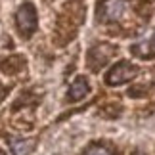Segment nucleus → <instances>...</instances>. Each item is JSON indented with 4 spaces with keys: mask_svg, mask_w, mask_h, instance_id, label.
Listing matches in <instances>:
<instances>
[{
    "mask_svg": "<svg viewBox=\"0 0 155 155\" xmlns=\"http://www.w3.org/2000/svg\"><path fill=\"white\" fill-rule=\"evenodd\" d=\"M86 94H88V82L82 79V77L75 79L71 88H69V100L71 102H79V100H82Z\"/></svg>",
    "mask_w": 155,
    "mask_h": 155,
    "instance_id": "39448f33",
    "label": "nucleus"
},
{
    "mask_svg": "<svg viewBox=\"0 0 155 155\" xmlns=\"http://www.w3.org/2000/svg\"><path fill=\"white\" fill-rule=\"evenodd\" d=\"M84 155H113V153L107 150V147H104V146H92Z\"/></svg>",
    "mask_w": 155,
    "mask_h": 155,
    "instance_id": "0eeeda50",
    "label": "nucleus"
},
{
    "mask_svg": "<svg viewBox=\"0 0 155 155\" xmlns=\"http://www.w3.org/2000/svg\"><path fill=\"white\" fill-rule=\"evenodd\" d=\"M31 147H33L31 140H12V151L15 155H27Z\"/></svg>",
    "mask_w": 155,
    "mask_h": 155,
    "instance_id": "423d86ee",
    "label": "nucleus"
},
{
    "mask_svg": "<svg viewBox=\"0 0 155 155\" xmlns=\"http://www.w3.org/2000/svg\"><path fill=\"white\" fill-rule=\"evenodd\" d=\"M17 27L23 37H31L38 27V17H37V10L31 2H25L17 10Z\"/></svg>",
    "mask_w": 155,
    "mask_h": 155,
    "instance_id": "f03ea898",
    "label": "nucleus"
},
{
    "mask_svg": "<svg viewBox=\"0 0 155 155\" xmlns=\"http://www.w3.org/2000/svg\"><path fill=\"white\" fill-rule=\"evenodd\" d=\"M132 54L138 58H153L155 56V31L147 38L140 40L132 46Z\"/></svg>",
    "mask_w": 155,
    "mask_h": 155,
    "instance_id": "20e7f679",
    "label": "nucleus"
},
{
    "mask_svg": "<svg viewBox=\"0 0 155 155\" xmlns=\"http://www.w3.org/2000/svg\"><path fill=\"white\" fill-rule=\"evenodd\" d=\"M124 10H127V2L124 0H104L98 8V19L104 23L117 21L124 14Z\"/></svg>",
    "mask_w": 155,
    "mask_h": 155,
    "instance_id": "7ed1b4c3",
    "label": "nucleus"
},
{
    "mask_svg": "<svg viewBox=\"0 0 155 155\" xmlns=\"http://www.w3.org/2000/svg\"><path fill=\"white\" fill-rule=\"evenodd\" d=\"M138 75V67L130 61H119L115 67L109 69V73L105 75V82L109 86H121L124 82L132 81Z\"/></svg>",
    "mask_w": 155,
    "mask_h": 155,
    "instance_id": "f257e3e1",
    "label": "nucleus"
},
{
    "mask_svg": "<svg viewBox=\"0 0 155 155\" xmlns=\"http://www.w3.org/2000/svg\"><path fill=\"white\" fill-rule=\"evenodd\" d=\"M136 155H142V153H136Z\"/></svg>",
    "mask_w": 155,
    "mask_h": 155,
    "instance_id": "6e6552de",
    "label": "nucleus"
},
{
    "mask_svg": "<svg viewBox=\"0 0 155 155\" xmlns=\"http://www.w3.org/2000/svg\"><path fill=\"white\" fill-rule=\"evenodd\" d=\"M0 155H4V153H0Z\"/></svg>",
    "mask_w": 155,
    "mask_h": 155,
    "instance_id": "1a4fd4ad",
    "label": "nucleus"
}]
</instances>
